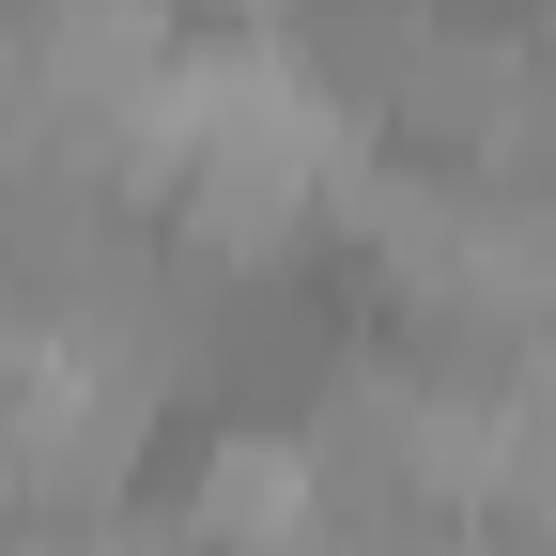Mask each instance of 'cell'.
<instances>
[{
    "mask_svg": "<svg viewBox=\"0 0 556 556\" xmlns=\"http://www.w3.org/2000/svg\"><path fill=\"white\" fill-rule=\"evenodd\" d=\"M155 387H124L93 356H62V340H16L0 356V495L16 510H109L139 448H155Z\"/></svg>",
    "mask_w": 556,
    "mask_h": 556,
    "instance_id": "cell-1",
    "label": "cell"
},
{
    "mask_svg": "<svg viewBox=\"0 0 556 556\" xmlns=\"http://www.w3.org/2000/svg\"><path fill=\"white\" fill-rule=\"evenodd\" d=\"M16 47H31V93L47 109L109 124V109L155 93V62L186 47V0H16Z\"/></svg>",
    "mask_w": 556,
    "mask_h": 556,
    "instance_id": "cell-2",
    "label": "cell"
},
{
    "mask_svg": "<svg viewBox=\"0 0 556 556\" xmlns=\"http://www.w3.org/2000/svg\"><path fill=\"white\" fill-rule=\"evenodd\" d=\"M170 541H186V556H325V495H309L294 433H263V417H232V433L201 448V479H186Z\"/></svg>",
    "mask_w": 556,
    "mask_h": 556,
    "instance_id": "cell-3",
    "label": "cell"
},
{
    "mask_svg": "<svg viewBox=\"0 0 556 556\" xmlns=\"http://www.w3.org/2000/svg\"><path fill=\"white\" fill-rule=\"evenodd\" d=\"M325 556H495L464 510H387V526H325Z\"/></svg>",
    "mask_w": 556,
    "mask_h": 556,
    "instance_id": "cell-4",
    "label": "cell"
},
{
    "mask_svg": "<svg viewBox=\"0 0 556 556\" xmlns=\"http://www.w3.org/2000/svg\"><path fill=\"white\" fill-rule=\"evenodd\" d=\"M0 556H139L124 510H0Z\"/></svg>",
    "mask_w": 556,
    "mask_h": 556,
    "instance_id": "cell-5",
    "label": "cell"
}]
</instances>
